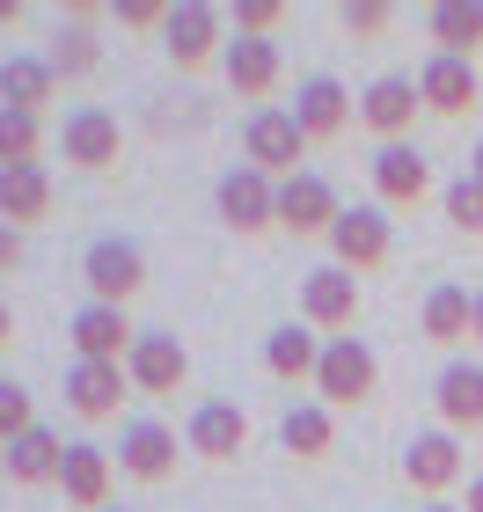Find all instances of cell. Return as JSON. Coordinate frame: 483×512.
<instances>
[{
    "instance_id": "cell-2",
    "label": "cell",
    "mask_w": 483,
    "mask_h": 512,
    "mask_svg": "<svg viewBox=\"0 0 483 512\" xmlns=\"http://www.w3.org/2000/svg\"><path fill=\"white\" fill-rule=\"evenodd\" d=\"M374 381H381V359L366 352L359 337H330V344H322L315 395H322L330 410H352V403H366V395H374Z\"/></svg>"
},
{
    "instance_id": "cell-11",
    "label": "cell",
    "mask_w": 483,
    "mask_h": 512,
    "mask_svg": "<svg viewBox=\"0 0 483 512\" xmlns=\"http://www.w3.org/2000/svg\"><path fill=\"white\" fill-rule=\"evenodd\" d=\"M344 220V205H337V191L322 176H286L279 183V227H293V235H330V227Z\"/></svg>"
},
{
    "instance_id": "cell-40",
    "label": "cell",
    "mask_w": 483,
    "mask_h": 512,
    "mask_svg": "<svg viewBox=\"0 0 483 512\" xmlns=\"http://www.w3.org/2000/svg\"><path fill=\"white\" fill-rule=\"evenodd\" d=\"M0 22H22V0H0Z\"/></svg>"
},
{
    "instance_id": "cell-18",
    "label": "cell",
    "mask_w": 483,
    "mask_h": 512,
    "mask_svg": "<svg viewBox=\"0 0 483 512\" xmlns=\"http://www.w3.org/2000/svg\"><path fill=\"white\" fill-rule=\"evenodd\" d=\"M293 118H301L308 139H337L344 125H352V88L330 81V74H308L301 88H293Z\"/></svg>"
},
{
    "instance_id": "cell-42",
    "label": "cell",
    "mask_w": 483,
    "mask_h": 512,
    "mask_svg": "<svg viewBox=\"0 0 483 512\" xmlns=\"http://www.w3.org/2000/svg\"><path fill=\"white\" fill-rule=\"evenodd\" d=\"M469 337H476V344H483V293H476V330H469Z\"/></svg>"
},
{
    "instance_id": "cell-21",
    "label": "cell",
    "mask_w": 483,
    "mask_h": 512,
    "mask_svg": "<svg viewBox=\"0 0 483 512\" xmlns=\"http://www.w3.org/2000/svg\"><path fill=\"white\" fill-rule=\"evenodd\" d=\"M425 191H432V169H425V154L410 147V139L374 154V198L381 205H418Z\"/></svg>"
},
{
    "instance_id": "cell-34",
    "label": "cell",
    "mask_w": 483,
    "mask_h": 512,
    "mask_svg": "<svg viewBox=\"0 0 483 512\" xmlns=\"http://www.w3.org/2000/svg\"><path fill=\"white\" fill-rule=\"evenodd\" d=\"M388 22H396L388 0H344V30H352V37H381Z\"/></svg>"
},
{
    "instance_id": "cell-25",
    "label": "cell",
    "mask_w": 483,
    "mask_h": 512,
    "mask_svg": "<svg viewBox=\"0 0 483 512\" xmlns=\"http://www.w3.org/2000/svg\"><path fill=\"white\" fill-rule=\"evenodd\" d=\"M425 30H432V44H440L447 59H476V44H483V0H440V8L425 15Z\"/></svg>"
},
{
    "instance_id": "cell-33",
    "label": "cell",
    "mask_w": 483,
    "mask_h": 512,
    "mask_svg": "<svg viewBox=\"0 0 483 512\" xmlns=\"http://www.w3.org/2000/svg\"><path fill=\"white\" fill-rule=\"evenodd\" d=\"M447 220L462 227V235H483V183H476V176L447 183Z\"/></svg>"
},
{
    "instance_id": "cell-12",
    "label": "cell",
    "mask_w": 483,
    "mask_h": 512,
    "mask_svg": "<svg viewBox=\"0 0 483 512\" xmlns=\"http://www.w3.org/2000/svg\"><path fill=\"white\" fill-rule=\"evenodd\" d=\"M418 110H425V96H418V81H410V74H381V81L359 96V118L374 125L388 147H403V132H410V118H418Z\"/></svg>"
},
{
    "instance_id": "cell-31",
    "label": "cell",
    "mask_w": 483,
    "mask_h": 512,
    "mask_svg": "<svg viewBox=\"0 0 483 512\" xmlns=\"http://www.w3.org/2000/svg\"><path fill=\"white\" fill-rule=\"evenodd\" d=\"M44 147V118L37 110H0V169H22Z\"/></svg>"
},
{
    "instance_id": "cell-6",
    "label": "cell",
    "mask_w": 483,
    "mask_h": 512,
    "mask_svg": "<svg viewBox=\"0 0 483 512\" xmlns=\"http://www.w3.org/2000/svg\"><path fill=\"white\" fill-rule=\"evenodd\" d=\"M125 147V132L118 118H110L103 103H81V110H66V125H59V154L74 161V169H110Z\"/></svg>"
},
{
    "instance_id": "cell-15",
    "label": "cell",
    "mask_w": 483,
    "mask_h": 512,
    "mask_svg": "<svg viewBox=\"0 0 483 512\" xmlns=\"http://www.w3.org/2000/svg\"><path fill=\"white\" fill-rule=\"evenodd\" d=\"M220 74L235 96H271L286 74V59H279V44L271 37H227V52H220Z\"/></svg>"
},
{
    "instance_id": "cell-32",
    "label": "cell",
    "mask_w": 483,
    "mask_h": 512,
    "mask_svg": "<svg viewBox=\"0 0 483 512\" xmlns=\"http://www.w3.org/2000/svg\"><path fill=\"white\" fill-rule=\"evenodd\" d=\"M37 425V410H30V388L22 381H0V447H15L22 432Z\"/></svg>"
},
{
    "instance_id": "cell-41",
    "label": "cell",
    "mask_w": 483,
    "mask_h": 512,
    "mask_svg": "<svg viewBox=\"0 0 483 512\" xmlns=\"http://www.w3.org/2000/svg\"><path fill=\"white\" fill-rule=\"evenodd\" d=\"M469 176H476V183H483V139H476V154H469Z\"/></svg>"
},
{
    "instance_id": "cell-36",
    "label": "cell",
    "mask_w": 483,
    "mask_h": 512,
    "mask_svg": "<svg viewBox=\"0 0 483 512\" xmlns=\"http://www.w3.org/2000/svg\"><path fill=\"white\" fill-rule=\"evenodd\" d=\"M118 22H125V30H161L169 8H161V0H118Z\"/></svg>"
},
{
    "instance_id": "cell-20",
    "label": "cell",
    "mask_w": 483,
    "mask_h": 512,
    "mask_svg": "<svg viewBox=\"0 0 483 512\" xmlns=\"http://www.w3.org/2000/svg\"><path fill=\"white\" fill-rule=\"evenodd\" d=\"M59 498L74 512H103L110 505V454L74 439V447H66V469H59Z\"/></svg>"
},
{
    "instance_id": "cell-19",
    "label": "cell",
    "mask_w": 483,
    "mask_h": 512,
    "mask_svg": "<svg viewBox=\"0 0 483 512\" xmlns=\"http://www.w3.org/2000/svg\"><path fill=\"white\" fill-rule=\"evenodd\" d=\"M183 439H191V454H205V461H235L249 447V417L235 403H198L191 425H183Z\"/></svg>"
},
{
    "instance_id": "cell-24",
    "label": "cell",
    "mask_w": 483,
    "mask_h": 512,
    "mask_svg": "<svg viewBox=\"0 0 483 512\" xmlns=\"http://www.w3.org/2000/svg\"><path fill=\"white\" fill-rule=\"evenodd\" d=\"M440 425L447 432H476L483 425V366L454 359L447 374H440Z\"/></svg>"
},
{
    "instance_id": "cell-4",
    "label": "cell",
    "mask_w": 483,
    "mask_h": 512,
    "mask_svg": "<svg viewBox=\"0 0 483 512\" xmlns=\"http://www.w3.org/2000/svg\"><path fill=\"white\" fill-rule=\"evenodd\" d=\"M213 205H220V220L235 227V235H264V227H279V183H271L264 169H249V161L220 176Z\"/></svg>"
},
{
    "instance_id": "cell-13",
    "label": "cell",
    "mask_w": 483,
    "mask_h": 512,
    "mask_svg": "<svg viewBox=\"0 0 483 512\" xmlns=\"http://www.w3.org/2000/svg\"><path fill=\"white\" fill-rule=\"evenodd\" d=\"M132 374L125 366H103V359H74V374H66V403H74V417H88V425H103V417H118Z\"/></svg>"
},
{
    "instance_id": "cell-35",
    "label": "cell",
    "mask_w": 483,
    "mask_h": 512,
    "mask_svg": "<svg viewBox=\"0 0 483 512\" xmlns=\"http://www.w3.org/2000/svg\"><path fill=\"white\" fill-rule=\"evenodd\" d=\"M279 0H235V37H271L279 30Z\"/></svg>"
},
{
    "instance_id": "cell-10",
    "label": "cell",
    "mask_w": 483,
    "mask_h": 512,
    "mask_svg": "<svg viewBox=\"0 0 483 512\" xmlns=\"http://www.w3.org/2000/svg\"><path fill=\"white\" fill-rule=\"evenodd\" d=\"M161 44H169L176 66H205V59L227 44V37H220V8H213V0H176L169 22H161Z\"/></svg>"
},
{
    "instance_id": "cell-37",
    "label": "cell",
    "mask_w": 483,
    "mask_h": 512,
    "mask_svg": "<svg viewBox=\"0 0 483 512\" xmlns=\"http://www.w3.org/2000/svg\"><path fill=\"white\" fill-rule=\"evenodd\" d=\"M15 264H22V227L0 220V271H15Z\"/></svg>"
},
{
    "instance_id": "cell-5",
    "label": "cell",
    "mask_w": 483,
    "mask_h": 512,
    "mask_svg": "<svg viewBox=\"0 0 483 512\" xmlns=\"http://www.w3.org/2000/svg\"><path fill=\"white\" fill-rule=\"evenodd\" d=\"M388 242H396V235H388V205H344V220L330 227V256L352 278L388 264Z\"/></svg>"
},
{
    "instance_id": "cell-9",
    "label": "cell",
    "mask_w": 483,
    "mask_h": 512,
    "mask_svg": "<svg viewBox=\"0 0 483 512\" xmlns=\"http://www.w3.org/2000/svg\"><path fill=\"white\" fill-rule=\"evenodd\" d=\"M462 439H454L447 425L440 432H418L403 447V476H410V491H425V498H440V491H454V483H462Z\"/></svg>"
},
{
    "instance_id": "cell-17",
    "label": "cell",
    "mask_w": 483,
    "mask_h": 512,
    "mask_svg": "<svg viewBox=\"0 0 483 512\" xmlns=\"http://www.w3.org/2000/svg\"><path fill=\"white\" fill-rule=\"evenodd\" d=\"M118 469L140 476V483H161L176 469V432L161 425V417H132L125 439H118Z\"/></svg>"
},
{
    "instance_id": "cell-8",
    "label": "cell",
    "mask_w": 483,
    "mask_h": 512,
    "mask_svg": "<svg viewBox=\"0 0 483 512\" xmlns=\"http://www.w3.org/2000/svg\"><path fill=\"white\" fill-rule=\"evenodd\" d=\"M66 337H74V359H103V366H125L140 330L125 322V308H103V300H88V308L66 322Z\"/></svg>"
},
{
    "instance_id": "cell-28",
    "label": "cell",
    "mask_w": 483,
    "mask_h": 512,
    "mask_svg": "<svg viewBox=\"0 0 483 512\" xmlns=\"http://www.w3.org/2000/svg\"><path fill=\"white\" fill-rule=\"evenodd\" d=\"M476 330V293L469 286H432L425 293V337L432 344H462Z\"/></svg>"
},
{
    "instance_id": "cell-3",
    "label": "cell",
    "mask_w": 483,
    "mask_h": 512,
    "mask_svg": "<svg viewBox=\"0 0 483 512\" xmlns=\"http://www.w3.org/2000/svg\"><path fill=\"white\" fill-rule=\"evenodd\" d=\"M81 278H88V293H96L103 308H125V300L147 286V256H140V242L103 235V242H88V256H81Z\"/></svg>"
},
{
    "instance_id": "cell-38",
    "label": "cell",
    "mask_w": 483,
    "mask_h": 512,
    "mask_svg": "<svg viewBox=\"0 0 483 512\" xmlns=\"http://www.w3.org/2000/svg\"><path fill=\"white\" fill-rule=\"evenodd\" d=\"M462 512H483V476H469V505Z\"/></svg>"
},
{
    "instance_id": "cell-44",
    "label": "cell",
    "mask_w": 483,
    "mask_h": 512,
    "mask_svg": "<svg viewBox=\"0 0 483 512\" xmlns=\"http://www.w3.org/2000/svg\"><path fill=\"white\" fill-rule=\"evenodd\" d=\"M0 469H8V447H0Z\"/></svg>"
},
{
    "instance_id": "cell-7",
    "label": "cell",
    "mask_w": 483,
    "mask_h": 512,
    "mask_svg": "<svg viewBox=\"0 0 483 512\" xmlns=\"http://www.w3.org/2000/svg\"><path fill=\"white\" fill-rule=\"evenodd\" d=\"M352 315H359V278L344 264H322V271L301 278V322L308 330H352Z\"/></svg>"
},
{
    "instance_id": "cell-29",
    "label": "cell",
    "mask_w": 483,
    "mask_h": 512,
    "mask_svg": "<svg viewBox=\"0 0 483 512\" xmlns=\"http://www.w3.org/2000/svg\"><path fill=\"white\" fill-rule=\"evenodd\" d=\"M66 15H74V22H66V30L52 37V74H59V81H81V74H96V59H103V52H96V37L81 30V22L96 15V8H88V0H74Z\"/></svg>"
},
{
    "instance_id": "cell-16",
    "label": "cell",
    "mask_w": 483,
    "mask_h": 512,
    "mask_svg": "<svg viewBox=\"0 0 483 512\" xmlns=\"http://www.w3.org/2000/svg\"><path fill=\"white\" fill-rule=\"evenodd\" d=\"M125 374H132V388H140V395H176V388H183V374H191V352H183L176 337L147 330L140 344H132Z\"/></svg>"
},
{
    "instance_id": "cell-27",
    "label": "cell",
    "mask_w": 483,
    "mask_h": 512,
    "mask_svg": "<svg viewBox=\"0 0 483 512\" xmlns=\"http://www.w3.org/2000/svg\"><path fill=\"white\" fill-rule=\"evenodd\" d=\"M59 469H66V447H59L52 425H30V432L8 447V476H15V483H59Z\"/></svg>"
},
{
    "instance_id": "cell-22",
    "label": "cell",
    "mask_w": 483,
    "mask_h": 512,
    "mask_svg": "<svg viewBox=\"0 0 483 512\" xmlns=\"http://www.w3.org/2000/svg\"><path fill=\"white\" fill-rule=\"evenodd\" d=\"M44 213H52V176H44V161L0 169V220L8 227H37Z\"/></svg>"
},
{
    "instance_id": "cell-23",
    "label": "cell",
    "mask_w": 483,
    "mask_h": 512,
    "mask_svg": "<svg viewBox=\"0 0 483 512\" xmlns=\"http://www.w3.org/2000/svg\"><path fill=\"white\" fill-rule=\"evenodd\" d=\"M52 59H30V52H15V59H0V110H37L44 118V103H52Z\"/></svg>"
},
{
    "instance_id": "cell-30",
    "label": "cell",
    "mask_w": 483,
    "mask_h": 512,
    "mask_svg": "<svg viewBox=\"0 0 483 512\" xmlns=\"http://www.w3.org/2000/svg\"><path fill=\"white\" fill-rule=\"evenodd\" d=\"M279 439H286V454H301V461L330 454V439H337L330 403H293V410H286V425H279Z\"/></svg>"
},
{
    "instance_id": "cell-39",
    "label": "cell",
    "mask_w": 483,
    "mask_h": 512,
    "mask_svg": "<svg viewBox=\"0 0 483 512\" xmlns=\"http://www.w3.org/2000/svg\"><path fill=\"white\" fill-rule=\"evenodd\" d=\"M15 337V315H8V300H0V344H8Z\"/></svg>"
},
{
    "instance_id": "cell-43",
    "label": "cell",
    "mask_w": 483,
    "mask_h": 512,
    "mask_svg": "<svg viewBox=\"0 0 483 512\" xmlns=\"http://www.w3.org/2000/svg\"><path fill=\"white\" fill-rule=\"evenodd\" d=\"M425 512H462V505H440V498H432V505H425Z\"/></svg>"
},
{
    "instance_id": "cell-14",
    "label": "cell",
    "mask_w": 483,
    "mask_h": 512,
    "mask_svg": "<svg viewBox=\"0 0 483 512\" xmlns=\"http://www.w3.org/2000/svg\"><path fill=\"white\" fill-rule=\"evenodd\" d=\"M418 96H425V110H440V118H469V110H476V59L432 52L418 66Z\"/></svg>"
},
{
    "instance_id": "cell-1",
    "label": "cell",
    "mask_w": 483,
    "mask_h": 512,
    "mask_svg": "<svg viewBox=\"0 0 483 512\" xmlns=\"http://www.w3.org/2000/svg\"><path fill=\"white\" fill-rule=\"evenodd\" d=\"M315 139L301 132V118L293 110H249V125H242V154H249V169H264L271 183H286V176H301V161H308Z\"/></svg>"
},
{
    "instance_id": "cell-26",
    "label": "cell",
    "mask_w": 483,
    "mask_h": 512,
    "mask_svg": "<svg viewBox=\"0 0 483 512\" xmlns=\"http://www.w3.org/2000/svg\"><path fill=\"white\" fill-rule=\"evenodd\" d=\"M264 366L279 381H315V366H322V337L308 330V322H286V330H271L264 337Z\"/></svg>"
}]
</instances>
